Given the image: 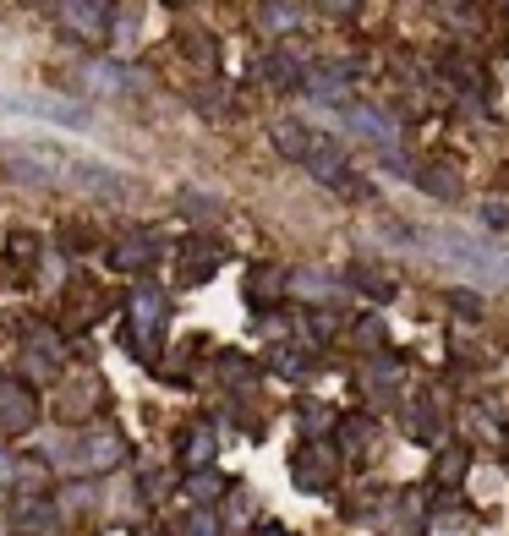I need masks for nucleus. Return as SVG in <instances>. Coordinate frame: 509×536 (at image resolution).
I'll list each match as a JSON object with an SVG mask.
<instances>
[{"mask_svg":"<svg viewBox=\"0 0 509 536\" xmlns=\"http://www.w3.org/2000/svg\"><path fill=\"white\" fill-rule=\"evenodd\" d=\"M208 454H214V433L198 427V433H192V444H187V465H208Z\"/></svg>","mask_w":509,"mask_h":536,"instance_id":"4468645a","label":"nucleus"},{"mask_svg":"<svg viewBox=\"0 0 509 536\" xmlns=\"http://www.w3.org/2000/svg\"><path fill=\"white\" fill-rule=\"evenodd\" d=\"M416 241H422L427 258H438L449 274L471 279V285H504L509 279V247H493V241L466 236V230H455V225H433Z\"/></svg>","mask_w":509,"mask_h":536,"instance_id":"f257e3e1","label":"nucleus"},{"mask_svg":"<svg viewBox=\"0 0 509 536\" xmlns=\"http://www.w3.org/2000/svg\"><path fill=\"white\" fill-rule=\"evenodd\" d=\"M296 22H302V11H296V6H263V28H269V33H291Z\"/></svg>","mask_w":509,"mask_h":536,"instance_id":"ddd939ff","label":"nucleus"},{"mask_svg":"<svg viewBox=\"0 0 509 536\" xmlns=\"http://www.w3.org/2000/svg\"><path fill=\"white\" fill-rule=\"evenodd\" d=\"M296 482H302V487H323V482H329V449H302V460H296Z\"/></svg>","mask_w":509,"mask_h":536,"instance_id":"9d476101","label":"nucleus"},{"mask_svg":"<svg viewBox=\"0 0 509 536\" xmlns=\"http://www.w3.org/2000/svg\"><path fill=\"white\" fill-rule=\"evenodd\" d=\"M159 323H165V290L159 285H137L132 290V356H154Z\"/></svg>","mask_w":509,"mask_h":536,"instance_id":"7ed1b4c3","label":"nucleus"},{"mask_svg":"<svg viewBox=\"0 0 509 536\" xmlns=\"http://www.w3.org/2000/svg\"><path fill=\"white\" fill-rule=\"evenodd\" d=\"M187 493H192V498H214V493H219V476L198 471V476H192V482H187Z\"/></svg>","mask_w":509,"mask_h":536,"instance_id":"dca6fc26","label":"nucleus"},{"mask_svg":"<svg viewBox=\"0 0 509 536\" xmlns=\"http://www.w3.org/2000/svg\"><path fill=\"white\" fill-rule=\"evenodd\" d=\"M121 460H126V444L110 427H88V433L77 438V471H110V465H121Z\"/></svg>","mask_w":509,"mask_h":536,"instance_id":"39448f33","label":"nucleus"},{"mask_svg":"<svg viewBox=\"0 0 509 536\" xmlns=\"http://www.w3.org/2000/svg\"><path fill=\"white\" fill-rule=\"evenodd\" d=\"M148 258H154V241H148V236H143V241H126L121 252H110L115 268H143Z\"/></svg>","mask_w":509,"mask_h":536,"instance_id":"f8f14e48","label":"nucleus"},{"mask_svg":"<svg viewBox=\"0 0 509 536\" xmlns=\"http://www.w3.org/2000/svg\"><path fill=\"white\" fill-rule=\"evenodd\" d=\"M0 170H6L11 181H28V186H55L72 170V154H55V148H44V143H6L0 148Z\"/></svg>","mask_w":509,"mask_h":536,"instance_id":"f03ea898","label":"nucleus"},{"mask_svg":"<svg viewBox=\"0 0 509 536\" xmlns=\"http://www.w3.org/2000/svg\"><path fill=\"white\" fill-rule=\"evenodd\" d=\"M219 258H225L219 247H208V252H187V268H181V279H187V285H198V279H208V274L219 268Z\"/></svg>","mask_w":509,"mask_h":536,"instance_id":"9b49d317","label":"nucleus"},{"mask_svg":"<svg viewBox=\"0 0 509 536\" xmlns=\"http://www.w3.org/2000/svg\"><path fill=\"white\" fill-rule=\"evenodd\" d=\"M6 476H11V465H0V482H6Z\"/></svg>","mask_w":509,"mask_h":536,"instance_id":"a211bd4d","label":"nucleus"},{"mask_svg":"<svg viewBox=\"0 0 509 536\" xmlns=\"http://www.w3.org/2000/svg\"><path fill=\"white\" fill-rule=\"evenodd\" d=\"M39 422V400H33L28 383L6 378L0 383V433H28V427Z\"/></svg>","mask_w":509,"mask_h":536,"instance_id":"423d86ee","label":"nucleus"},{"mask_svg":"<svg viewBox=\"0 0 509 536\" xmlns=\"http://www.w3.org/2000/svg\"><path fill=\"white\" fill-rule=\"evenodd\" d=\"M88 88H99V93H132L137 88V72H126V66H115V61H94V66H88Z\"/></svg>","mask_w":509,"mask_h":536,"instance_id":"1a4fd4ad","label":"nucleus"},{"mask_svg":"<svg viewBox=\"0 0 509 536\" xmlns=\"http://www.w3.org/2000/svg\"><path fill=\"white\" fill-rule=\"evenodd\" d=\"M55 22H66V33H77V39H104V22H110V6H55Z\"/></svg>","mask_w":509,"mask_h":536,"instance_id":"0eeeda50","label":"nucleus"},{"mask_svg":"<svg viewBox=\"0 0 509 536\" xmlns=\"http://www.w3.org/2000/svg\"><path fill=\"white\" fill-rule=\"evenodd\" d=\"M187 531H192V536H219V526H214V515H208V509H198V515H192Z\"/></svg>","mask_w":509,"mask_h":536,"instance_id":"f3484780","label":"nucleus"},{"mask_svg":"<svg viewBox=\"0 0 509 536\" xmlns=\"http://www.w3.org/2000/svg\"><path fill=\"white\" fill-rule=\"evenodd\" d=\"M291 285H296V290H302V296H312V301H323V296H334V290H329V279H323V274H296V279H291Z\"/></svg>","mask_w":509,"mask_h":536,"instance_id":"2eb2a0df","label":"nucleus"},{"mask_svg":"<svg viewBox=\"0 0 509 536\" xmlns=\"http://www.w3.org/2000/svg\"><path fill=\"white\" fill-rule=\"evenodd\" d=\"M345 126H351L356 137H367V143H395V121L378 110H345Z\"/></svg>","mask_w":509,"mask_h":536,"instance_id":"6e6552de","label":"nucleus"},{"mask_svg":"<svg viewBox=\"0 0 509 536\" xmlns=\"http://www.w3.org/2000/svg\"><path fill=\"white\" fill-rule=\"evenodd\" d=\"M0 110H22V115H33V121H55V126H72V132H88V126H94V115H88L83 104H66V99H22V93H11V99H0Z\"/></svg>","mask_w":509,"mask_h":536,"instance_id":"20e7f679","label":"nucleus"}]
</instances>
